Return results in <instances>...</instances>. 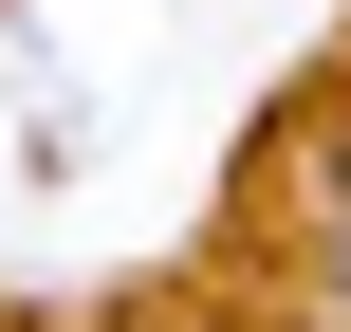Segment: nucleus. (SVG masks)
<instances>
[{
  "label": "nucleus",
  "mask_w": 351,
  "mask_h": 332,
  "mask_svg": "<svg viewBox=\"0 0 351 332\" xmlns=\"http://www.w3.org/2000/svg\"><path fill=\"white\" fill-rule=\"evenodd\" d=\"M315 222H351V111L315 129Z\"/></svg>",
  "instance_id": "nucleus-1"
},
{
  "label": "nucleus",
  "mask_w": 351,
  "mask_h": 332,
  "mask_svg": "<svg viewBox=\"0 0 351 332\" xmlns=\"http://www.w3.org/2000/svg\"><path fill=\"white\" fill-rule=\"evenodd\" d=\"M315 277H333V314H351V222H315Z\"/></svg>",
  "instance_id": "nucleus-2"
}]
</instances>
